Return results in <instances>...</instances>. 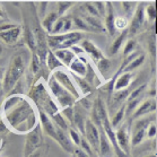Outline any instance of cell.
Wrapping results in <instances>:
<instances>
[{
	"mask_svg": "<svg viewBox=\"0 0 157 157\" xmlns=\"http://www.w3.org/2000/svg\"><path fill=\"white\" fill-rule=\"evenodd\" d=\"M26 70L25 59L21 54H15L10 59L7 69H5V75L2 79V90L4 95L10 94L14 87L21 82L24 77Z\"/></svg>",
	"mask_w": 157,
	"mask_h": 157,
	"instance_id": "2",
	"label": "cell"
},
{
	"mask_svg": "<svg viewBox=\"0 0 157 157\" xmlns=\"http://www.w3.org/2000/svg\"><path fill=\"white\" fill-rule=\"evenodd\" d=\"M146 137H147V138H149V139H151V138H155V137H156V124H155L154 122L149 123V125L147 127Z\"/></svg>",
	"mask_w": 157,
	"mask_h": 157,
	"instance_id": "40",
	"label": "cell"
},
{
	"mask_svg": "<svg viewBox=\"0 0 157 157\" xmlns=\"http://www.w3.org/2000/svg\"><path fill=\"white\" fill-rule=\"evenodd\" d=\"M156 111V98H148V100L144 101L143 103L139 104V106L137 107L136 111L133 112V114L131 115V120H136L139 119L140 117L146 114H149L151 112Z\"/></svg>",
	"mask_w": 157,
	"mask_h": 157,
	"instance_id": "14",
	"label": "cell"
},
{
	"mask_svg": "<svg viewBox=\"0 0 157 157\" xmlns=\"http://www.w3.org/2000/svg\"><path fill=\"white\" fill-rule=\"evenodd\" d=\"M129 23H128V18L124 17V16H119V17H115L114 21V27L115 31L117 29H127Z\"/></svg>",
	"mask_w": 157,
	"mask_h": 157,
	"instance_id": "36",
	"label": "cell"
},
{
	"mask_svg": "<svg viewBox=\"0 0 157 157\" xmlns=\"http://www.w3.org/2000/svg\"><path fill=\"white\" fill-rule=\"evenodd\" d=\"M96 68H97V74L101 75L105 80H109V76H110L111 71H112V62H111L107 58H102L101 60L96 62Z\"/></svg>",
	"mask_w": 157,
	"mask_h": 157,
	"instance_id": "20",
	"label": "cell"
},
{
	"mask_svg": "<svg viewBox=\"0 0 157 157\" xmlns=\"http://www.w3.org/2000/svg\"><path fill=\"white\" fill-rule=\"evenodd\" d=\"M127 37H128V31L124 29L123 32L120 34V35L117 37V39L113 41V43L111 44L110 47V53L111 54H117L120 51V49L122 48V45L124 44V42L127 41Z\"/></svg>",
	"mask_w": 157,
	"mask_h": 157,
	"instance_id": "23",
	"label": "cell"
},
{
	"mask_svg": "<svg viewBox=\"0 0 157 157\" xmlns=\"http://www.w3.org/2000/svg\"><path fill=\"white\" fill-rule=\"evenodd\" d=\"M48 89L60 111L68 109V107H74V105L77 103V100L75 97L70 93H68L62 86L59 85V82L52 77V75H50L49 80H48Z\"/></svg>",
	"mask_w": 157,
	"mask_h": 157,
	"instance_id": "3",
	"label": "cell"
},
{
	"mask_svg": "<svg viewBox=\"0 0 157 157\" xmlns=\"http://www.w3.org/2000/svg\"><path fill=\"white\" fill-rule=\"evenodd\" d=\"M74 2L72 1H59L58 2V10L56 11L59 17H63L64 14L68 11V9L71 7Z\"/></svg>",
	"mask_w": 157,
	"mask_h": 157,
	"instance_id": "34",
	"label": "cell"
},
{
	"mask_svg": "<svg viewBox=\"0 0 157 157\" xmlns=\"http://www.w3.org/2000/svg\"><path fill=\"white\" fill-rule=\"evenodd\" d=\"M72 24L77 27V29H79V32H92V29H89L88 25L86 24V21H84V18L82 16H71Z\"/></svg>",
	"mask_w": 157,
	"mask_h": 157,
	"instance_id": "29",
	"label": "cell"
},
{
	"mask_svg": "<svg viewBox=\"0 0 157 157\" xmlns=\"http://www.w3.org/2000/svg\"><path fill=\"white\" fill-rule=\"evenodd\" d=\"M98 131H100V146H98L97 157H112L113 148H112V145L105 136L103 129H102V125L98 128Z\"/></svg>",
	"mask_w": 157,
	"mask_h": 157,
	"instance_id": "15",
	"label": "cell"
},
{
	"mask_svg": "<svg viewBox=\"0 0 157 157\" xmlns=\"http://www.w3.org/2000/svg\"><path fill=\"white\" fill-rule=\"evenodd\" d=\"M5 17H6V13H5V10L2 9V8L0 7V19H1V18H5Z\"/></svg>",
	"mask_w": 157,
	"mask_h": 157,
	"instance_id": "44",
	"label": "cell"
},
{
	"mask_svg": "<svg viewBox=\"0 0 157 157\" xmlns=\"http://www.w3.org/2000/svg\"><path fill=\"white\" fill-rule=\"evenodd\" d=\"M87 63H88V59L85 57H76L72 62L69 64L68 71L72 75L84 78L87 71Z\"/></svg>",
	"mask_w": 157,
	"mask_h": 157,
	"instance_id": "13",
	"label": "cell"
},
{
	"mask_svg": "<svg viewBox=\"0 0 157 157\" xmlns=\"http://www.w3.org/2000/svg\"><path fill=\"white\" fill-rule=\"evenodd\" d=\"M121 5H122V9L124 11L125 16L132 17V15H133V13L136 10V7H135V6H137V2H135V1H132V2L131 1H123V2H121Z\"/></svg>",
	"mask_w": 157,
	"mask_h": 157,
	"instance_id": "33",
	"label": "cell"
},
{
	"mask_svg": "<svg viewBox=\"0 0 157 157\" xmlns=\"http://www.w3.org/2000/svg\"><path fill=\"white\" fill-rule=\"evenodd\" d=\"M145 8H144V5H138L136 7V10L132 15V19L129 24V29L128 31V35L130 34L131 36L137 35L138 33L140 32L141 27L144 26V23H145Z\"/></svg>",
	"mask_w": 157,
	"mask_h": 157,
	"instance_id": "9",
	"label": "cell"
},
{
	"mask_svg": "<svg viewBox=\"0 0 157 157\" xmlns=\"http://www.w3.org/2000/svg\"><path fill=\"white\" fill-rule=\"evenodd\" d=\"M145 18H147L148 21H154L155 18H156V7L155 5H148L146 8H145Z\"/></svg>",
	"mask_w": 157,
	"mask_h": 157,
	"instance_id": "37",
	"label": "cell"
},
{
	"mask_svg": "<svg viewBox=\"0 0 157 157\" xmlns=\"http://www.w3.org/2000/svg\"><path fill=\"white\" fill-rule=\"evenodd\" d=\"M29 157H42V150L37 149L36 151H34L32 155H29Z\"/></svg>",
	"mask_w": 157,
	"mask_h": 157,
	"instance_id": "43",
	"label": "cell"
},
{
	"mask_svg": "<svg viewBox=\"0 0 157 157\" xmlns=\"http://www.w3.org/2000/svg\"><path fill=\"white\" fill-rule=\"evenodd\" d=\"M57 143L61 146V148L66 151V153L69 154H74V150H75V145L71 143V140L69 138L68 133L61 129L57 128Z\"/></svg>",
	"mask_w": 157,
	"mask_h": 157,
	"instance_id": "17",
	"label": "cell"
},
{
	"mask_svg": "<svg viewBox=\"0 0 157 157\" xmlns=\"http://www.w3.org/2000/svg\"><path fill=\"white\" fill-rule=\"evenodd\" d=\"M71 157H75V156H74V155H71Z\"/></svg>",
	"mask_w": 157,
	"mask_h": 157,
	"instance_id": "48",
	"label": "cell"
},
{
	"mask_svg": "<svg viewBox=\"0 0 157 157\" xmlns=\"http://www.w3.org/2000/svg\"><path fill=\"white\" fill-rule=\"evenodd\" d=\"M132 89L129 87L127 89H123V90H118V92H114V93L112 94V96L113 97V103L114 104H119L120 106L122 105V103L124 102V101L128 100L129 95L131 93Z\"/></svg>",
	"mask_w": 157,
	"mask_h": 157,
	"instance_id": "26",
	"label": "cell"
},
{
	"mask_svg": "<svg viewBox=\"0 0 157 157\" xmlns=\"http://www.w3.org/2000/svg\"><path fill=\"white\" fill-rule=\"evenodd\" d=\"M45 64L48 66L50 74H51V72H53L54 70L59 69V68H66V67H63V64L61 63L60 61L54 57L53 52H52L51 50L48 51L47 58H45Z\"/></svg>",
	"mask_w": 157,
	"mask_h": 157,
	"instance_id": "24",
	"label": "cell"
},
{
	"mask_svg": "<svg viewBox=\"0 0 157 157\" xmlns=\"http://www.w3.org/2000/svg\"><path fill=\"white\" fill-rule=\"evenodd\" d=\"M141 100H143V96L138 97V98H135V100H132V101H128L127 104H125V115L131 117V115L133 114V112L136 111L137 107L139 106Z\"/></svg>",
	"mask_w": 157,
	"mask_h": 157,
	"instance_id": "30",
	"label": "cell"
},
{
	"mask_svg": "<svg viewBox=\"0 0 157 157\" xmlns=\"http://www.w3.org/2000/svg\"><path fill=\"white\" fill-rule=\"evenodd\" d=\"M123 45H124V47H123V51H122V52H123V58L128 57L132 52H135V51L137 50V43L133 39L127 40Z\"/></svg>",
	"mask_w": 157,
	"mask_h": 157,
	"instance_id": "32",
	"label": "cell"
},
{
	"mask_svg": "<svg viewBox=\"0 0 157 157\" xmlns=\"http://www.w3.org/2000/svg\"><path fill=\"white\" fill-rule=\"evenodd\" d=\"M4 138H1V139H0V150L2 149V147H4Z\"/></svg>",
	"mask_w": 157,
	"mask_h": 157,
	"instance_id": "46",
	"label": "cell"
},
{
	"mask_svg": "<svg viewBox=\"0 0 157 157\" xmlns=\"http://www.w3.org/2000/svg\"><path fill=\"white\" fill-rule=\"evenodd\" d=\"M105 7H106V11H105V26L104 29L109 33L110 36H114L115 34V27H114V21H115V15H114V9L112 7V2L106 1L105 2Z\"/></svg>",
	"mask_w": 157,
	"mask_h": 157,
	"instance_id": "16",
	"label": "cell"
},
{
	"mask_svg": "<svg viewBox=\"0 0 157 157\" xmlns=\"http://www.w3.org/2000/svg\"><path fill=\"white\" fill-rule=\"evenodd\" d=\"M93 5L95 6V8H96L97 13H98V15H100V17H104L105 16V11H106V7H105V2H103V1H94Z\"/></svg>",
	"mask_w": 157,
	"mask_h": 157,
	"instance_id": "38",
	"label": "cell"
},
{
	"mask_svg": "<svg viewBox=\"0 0 157 157\" xmlns=\"http://www.w3.org/2000/svg\"><path fill=\"white\" fill-rule=\"evenodd\" d=\"M52 52H53L54 57L57 58L58 60L63 64V67H66L67 69H68L69 64L71 63L72 60L76 58L75 53L70 49H59V50H54Z\"/></svg>",
	"mask_w": 157,
	"mask_h": 157,
	"instance_id": "19",
	"label": "cell"
},
{
	"mask_svg": "<svg viewBox=\"0 0 157 157\" xmlns=\"http://www.w3.org/2000/svg\"><path fill=\"white\" fill-rule=\"evenodd\" d=\"M124 117H125V104H122L121 106L118 109V111L114 113V115H113L112 120H110L112 128H113V129L118 128L119 125H120V123H122V121H123Z\"/></svg>",
	"mask_w": 157,
	"mask_h": 157,
	"instance_id": "25",
	"label": "cell"
},
{
	"mask_svg": "<svg viewBox=\"0 0 157 157\" xmlns=\"http://www.w3.org/2000/svg\"><path fill=\"white\" fill-rule=\"evenodd\" d=\"M79 47L84 50V53L89 56V58L96 63L97 61L101 60L102 58H104L103 52L97 48V45L95 43H93L90 40L88 39H82L79 42Z\"/></svg>",
	"mask_w": 157,
	"mask_h": 157,
	"instance_id": "12",
	"label": "cell"
},
{
	"mask_svg": "<svg viewBox=\"0 0 157 157\" xmlns=\"http://www.w3.org/2000/svg\"><path fill=\"white\" fill-rule=\"evenodd\" d=\"M43 144V132L41 130L40 124H37L32 131L26 133L25 146H24V153L23 157H29L34 151L41 148Z\"/></svg>",
	"mask_w": 157,
	"mask_h": 157,
	"instance_id": "5",
	"label": "cell"
},
{
	"mask_svg": "<svg viewBox=\"0 0 157 157\" xmlns=\"http://www.w3.org/2000/svg\"><path fill=\"white\" fill-rule=\"evenodd\" d=\"M150 119H141L133 124V127H130V146L136 147L143 143L146 137L147 127L149 125Z\"/></svg>",
	"mask_w": 157,
	"mask_h": 157,
	"instance_id": "7",
	"label": "cell"
},
{
	"mask_svg": "<svg viewBox=\"0 0 157 157\" xmlns=\"http://www.w3.org/2000/svg\"><path fill=\"white\" fill-rule=\"evenodd\" d=\"M82 15H87V16H92V17H97L101 18L98 13H97L96 8L93 5L92 1H87V2H82V5L80 6Z\"/></svg>",
	"mask_w": 157,
	"mask_h": 157,
	"instance_id": "27",
	"label": "cell"
},
{
	"mask_svg": "<svg viewBox=\"0 0 157 157\" xmlns=\"http://www.w3.org/2000/svg\"><path fill=\"white\" fill-rule=\"evenodd\" d=\"M21 37L24 39V42L26 43V45L29 47V49L32 51V53H34L36 51V41H35V36H34V33H33V29L29 27L27 24L24 25V29H23V34H21Z\"/></svg>",
	"mask_w": 157,
	"mask_h": 157,
	"instance_id": "21",
	"label": "cell"
},
{
	"mask_svg": "<svg viewBox=\"0 0 157 157\" xmlns=\"http://www.w3.org/2000/svg\"><path fill=\"white\" fill-rule=\"evenodd\" d=\"M59 18V16L57 15L56 11H51L49 14H47L44 17L42 18V24H41V27L42 29H44L48 34L51 33V29L53 27L54 23L57 21V19Z\"/></svg>",
	"mask_w": 157,
	"mask_h": 157,
	"instance_id": "22",
	"label": "cell"
},
{
	"mask_svg": "<svg viewBox=\"0 0 157 157\" xmlns=\"http://www.w3.org/2000/svg\"><path fill=\"white\" fill-rule=\"evenodd\" d=\"M50 75H52V77L59 82V85H61L68 93L71 94L77 100V102L82 98V95H80L78 88H77V86L72 79L71 74L68 71L67 68H59L57 70H54L53 72H51Z\"/></svg>",
	"mask_w": 157,
	"mask_h": 157,
	"instance_id": "4",
	"label": "cell"
},
{
	"mask_svg": "<svg viewBox=\"0 0 157 157\" xmlns=\"http://www.w3.org/2000/svg\"><path fill=\"white\" fill-rule=\"evenodd\" d=\"M144 62H145V54L144 53H140L139 56L137 58H135L133 60L130 62V63L127 66V68L124 69V71L123 72H132L135 71L136 69H138L140 66H143Z\"/></svg>",
	"mask_w": 157,
	"mask_h": 157,
	"instance_id": "28",
	"label": "cell"
},
{
	"mask_svg": "<svg viewBox=\"0 0 157 157\" xmlns=\"http://www.w3.org/2000/svg\"><path fill=\"white\" fill-rule=\"evenodd\" d=\"M31 72L32 75H37L41 70L43 69V66L41 64V61H40L37 54L34 52L32 53V59H31Z\"/></svg>",
	"mask_w": 157,
	"mask_h": 157,
	"instance_id": "31",
	"label": "cell"
},
{
	"mask_svg": "<svg viewBox=\"0 0 157 157\" xmlns=\"http://www.w3.org/2000/svg\"><path fill=\"white\" fill-rule=\"evenodd\" d=\"M75 157H89L86 153H84L79 147H75V150H74V154H72Z\"/></svg>",
	"mask_w": 157,
	"mask_h": 157,
	"instance_id": "42",
	"label": "cell"
},
{
	"mask_svg": "<svg viewBox=\"0 0 157 157\" xmlns=\"http://www.w3.org/2000/svg\"><path fill=\"white\" fill-rule=\"evenodd\" d=\"M2 52H4V48H2V45L0 44V56L2 54Z\"/></svg>",
	"mask_w": 157,
	"mask_h": 157,
	"instance_id": "47",
	"label": "cell"
},
{
	"mask_svg": "<svg viewBox=\"0 0 157 157\" xmlns=\"http://www.w3.org/2000/svg\"><path fill=\"white\" fill-rule=\"evenodd\" d=\"M0 114L9 131L18 135H26L39 124L37 109L24 95H8L0 107Z\"/></svg>",
	"mask_w": 157,
	"mask_h": 157,
	"instance_id": "1",
	"label": "cell"
},
{
	"mask_svg": "<svg viewBox=\"0 0 157 157\" xmlns=\"http://www.w3.org/2000/svg\"><path fill=\"white\" fill-rule=\"evenodd\" d=\"M4 95V90H2V79H0V96Z\"/></svg>",
	"mask_w": 157,
	"mask_h": 157,
	"instance_id": "45",
	"label": "cell"
},
{
	"mask_svg": "<svg viewBox=\"0 0 157 157\" xmlns=\"http://www.w3.org/2000/svg\"><path fill=\"white\" fill-rule=\"evenodd\" d=\"M37 113H39V124L41 127L42 132L57 141V127L54 125L52 120L43 111L39 110V109H37Z\"/></svg>",
	"mask_w": 157,
	"mask_h": 157,
	"instance_id": "11",
	"label": "cell"
},
{
	"mask_svg": "<svg viewBox=\"0 0 157 157\" xmlns=\"http://www.w3.org/2000/svg\"><path fill=\"white\" fill-rule=\"evenodd\" d=\"M72 26H74V24H72L71 17L70 16H63V34L70 32Z\"/></svg>",
	"mask_w": 157,
	"mask_h": 157,
	"instance_id": "39",
	"label": "cell"
},
{
	"mask_svg": "<svg viewBox=\"0 0 157 157\" xmlns=\"http://www.w3.org/2000/svg\"><path fill=\"white\" fill-rule=\"evenodd\" d=\"M84 137L90 145L94 153H98V146H100V131L98 128L89 119H86L85 121V130H84Z\"/></svg>",
	"mask_w": 157,
	"mask_h": 157,
	"instance_id": "8",
	"label": "cell"
},
{
	"mask_svg": "<svg viewBox=\"0 0 157 157\" xmlns=\"http://www.w3.org/2000/svg\"><path fill=\"white\" fill-rule=\"evenodd\" d=\"M133 78H135V74L133 72H122L121 75L114 80L113 90L118 92V90H123V89L129 88Z\"/></svg>",
	"mask_w": 157,
	"mask_h": 157,
	"instance_id": "18",
	"label": "cell"
},
{
	"mask_svg": "<svg viewBox=\"0 0 157 157\" xmlns=\"http://www.w3.org/2000/svg\"><path fill=\"white\" fill-rule=\"evenodd\" d=\"M115 140L118 144V147L125 156L129 154L130 150V125L129 123H124L115 131Z\"/></svg>",
	"mask_w": 157,
	"mask_h": 157,
	"instance_id": "10",
	"label": "cell"
},
{
	"mask_svg": "<svg viewBox=\"0 0 157 157\" xmlns=\"http://www.w3.org/2000/svg\"><path fill=\"white\" fill-rule=\"evenodd\" d=\"M23 27L18 24H4L0 25V40L7 44L14 45L21 40Z\"/></svg>",
	"mask_w": 157,
	"mask_h": 157,
	"instance_id": "6",
	"label": "cell"
},
{
	"mask_svg": "<svg viewBox=\"0 0 157 157\" xmlns=\"http://www.w3.org/2000/svg\"><path fill=\"white\" fill-rule=\"evenodd\" d=\"M8 132H9V129L7 128V125L5 124V122L1 120L0 118V137L2 138L4 136H6Z\"/></svg>",
	"mask_w": 157,
	"mask_h": 157,
	"instance_id": "41",
	"label": "cell"
},
{
	"mask_svg": "<svg viewBox=\"0 0 157 157\" xmlns=\"http://www.w3.org/2000/svg\"><path fill=\"white\" fill-rule=\"evenodd\" d=\"M67 133H68V136H69V138H70V140H71V143L74 144L76 147H78L79 143H80V139H82V135H80L75 128H72V127H69Z\"/></svg>",
	"mask_w": 157,
	"mask_h": 157,
	"instance_id": "35",
	"label": "cell"
}]
</instances>
